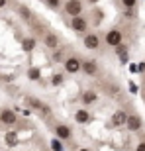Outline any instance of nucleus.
I'll return each mask as SVG.
<instances>
[{
    "label": "nucleus",
    "mask_w": 145,
    "mask_h": 151,
    "mask_svg": "<svg viewBox=\"0 0 145 151\" xmlns=\"http://www.w3.org/2000/svg\"><path fill=\"white\" fill-rule=\"evenodd\" d=\"M65 12H67L69 16H80L83 2H80V0H69L67 4H65Z\"/></svg>",
    "instance_id": "3"
},
{
    "label": "nucleus",
    "mask_w": 145,
    "mask_h": 151,
    "mask_svg": "<svg viewBox=\"0 0 145 151\" xmlns=\"http://www.w3.org/2000/svg\"><path fill=\"white\" fill-rule=\"evenodd\" d=\"M28 102H29V104H32V106L35 108V110H39V112H43V114H47V112H49V108L45 106V104H43L41 100H37V98H28Z\"/></svg>",
    "instance_id": "12"
},
{
    "label": "nucleus",
    "mask_w": 145,
    "mask_h": 151,
    "mask_svg": "<svg viewBox=\"0 0 145 151\" xmlns=\"http://www.w3.org/2000/svg\"><path fill=\"white\" fill-rule=\"evenodd\" d=\"M28 77L32 78V81H37V78L41 77V73H39V69H37V67H32V69L28 71Z\"/></svg>",
    "instance_id": "16"
},
{
    "label": "nucleus",
    "mask_w": 145,
    "mask_h": 151,
    "mask_svg": "<svg viewBox=\"0 0 145 151\" xmlns=\"http://www.w3.org/2000/svg\"><path fill=\"white\" fill-rule=\"evenodd\" d=\"M22 47H24L26 51H32V49L35 47V39H32V37H26V39H24V43H22Z\"/></svg>",
    "instance_id": "14"
},
{
    "label": "nucleus",
    "mask_w": 145,
    "mask_h": 151,
    "mask_svg": "<svg viewBox=\"0 0 145 151\" xmlns=\"http://www.w3.org/2000/svg\"><path fill=\"white\" fill-rule=\"evenodd\" d=\"M135 2H137V0H122V6H123V8H129V10H131V8L135 6Z\"/></svg>",
    "instance_id": "19"
},
{
    "label": "nucleus",
    "mask_w": 145,
    "mask_h": 151,
    "mask_svg": "<svg viewBox=\"0 0 145 151\" xmlns=\"http://www.w3.org/2000/svg\"><path fill=\"white\" fill-rule=\"evenodd\" d=\"M55 135L59 137V139H71L72 132H71L69 126H65V124H57L55 126Z\"/></svg>",
    "instance_id": "5"
},
{
    "label": "nucleus",
    "mask_w": 145,
    "mask_h": 151,
    "mask_svg": "<svg viewBox=\"0 0 145 151\" xmlns=\"http://www.w3.org/2000/svg\"><path fill=\"white\" fill-rule=\"evenodd\" d=\"M51 147H53V151H63L61 143H59V141H57V139H53V141H51Z\"/></svg>",
    "instance_id": "20"
},
{
    "label": "nucleus",
    "mask_w": 145,
    "mask_h": 151,
    "mask_svg": "<svg viewBox=\"0 0 145 151\" xmlns=\"http://www.w3.org/2000/svg\"><path fill=\"white\" fill-rule=\"evenodd\" d=\"M0 122L6 124V126H14V124L18 122L16 112H12V110H2V112H0Z\"/></svg>",
    "instance_id": "6"
},
{
    "label": "nucleus",
    "mask_w": 145,
    "mask_h": 151,
    "mask_svg": "<svg viewBox=\"0 0 145 151\" xmlns=\"http://www.w3.org/2000/svg\"><path fill=\"white\" fill-rule=\"evenodd\" d=\"M78 151H90V149H86V147H83V149H78Z\"/></svg>",
    "instance_id": "25"
},
{
    "label": "nucleus",
    "mask_w": 145,
    "mask_h": 151,
    "mask_svg": "<svg viewBox=\"0 0 145 151\" xmlns=\"http://www.w3.org/2000/svg\"><path fill=\"white\" fill-rule=\"evenodd\" d=\"M84 104H92V102L96 100V92H92V90H88V92H84Z\"/></svg>",
    "instance_id": "15"
},
{
    "label": "nucleus",
    "mask_w": 145,
    "mask_h": 151,
    "mask_svg": "<svg viewBox=\"0 0 145 151\" xmlns=\"http://www.w3.org/2000/svg\"><path fill=\"white\" fill-rule=\"evenodd\" d=\"M83 73H86L88 77H94L98 73V67H96L94 61H83Z\"/></svg>",
    "instance_id": "10"
},
{
    "label": "nucleus",
    "mask_w": 145,
    "mask_h": 151,
    "mask_svg": "<svg viewBox=\"0 0 145 151\" xmlns=\"http://www.w3.org/2000/svg\"><path fill=\"white\" fill-rule=\"evenodd\" d=\"M75 120H77L78 124H88L90 122V114L86 112V110H78V112L75 114Z\"/></svg>",
    "instance_id": "13"
},
{
    "label": "nucleus",
    "mask_w": 145,
    "mask_h": 151,
    "mask_svg": "<svg viewBox=\"0 0 145 151\" xmlns=\"http://www.w3.org/2000/svg\"><path fill=\"white\" fill-rule=\"evenodd\" d=\"M126 126H128V129L129 132H137V129L141 128V118L139 116H128V124H126Z\"/></svg>",
    "instance_id": "9"
},
{
    "label": "nucleus",
    "mask_w": 145,
    "mask_h": 151,
    "mask_svg": "<svg viewBox=\"0 0 145 151\" xmlns=\"http://www.w3.org/2000/svg\"><path fill=\"white\" fill-rule=\"evenodd\" d=\"M18 134H14V132H10V134L6 135V143H8V145H16L18 143V137H16Z\"/></svg>",
    "instance_id": "17"
},
{
    "label": "nucleus",
    "mask_w": 145,
    "mask_h": 151,
    "mask_svg": "<svg viewBox=\"0 0 145 151\" xmlns=\"http://www.w3.org/2000/svg\"><path fill=\"white\" fill-rule=\"evenodd\" d=\"M83 69V63L78 61L77 57H69L67 61H65V71L67 73H78Z\"/></svg>",
    "instance_id": "4"
},
{
    "label": "nucleus",
    "mask_w": 145,
    "mask_h": 151,
    "mask_svg": "<svg viewBox=\"0 0 145 151\" xmlns=\"http://www.w3.org/2000/svg\"><path fill=\"white\" fill-rule=\"evenodd\" d=\"M43 41H45V45H47L49 49H55V47H59V37H57L55 34H47Z\"/></svg>",
    "instance_id": "11"
},
{
    "label": "nucleus",
    "mask_w": 145,
    "mask_h": 151,
    "mask_svg": "<svg viewBox=\"0 0 145 151\" xmlns=\"http://www.w3.org/2000/svg\"><path fill=\"white\" fill-rule=\"evenodd\" d=\"M90 2H98V0H90Z\"/></svg>",
    "instance_id": "26"
},
{
    "label": "nucleus",
    "mask_w": 145,
    "mask_h": 151,
    "mask_svg": "<svg viewBox=\"0 0 145 151\" xmlns=\"http://www.w3.org/2000/svg\"><path fill=\"white\" fill-rule=\"evenodd\" d=\"M126 124H128V114L123 112V110H118L112 116V126L114 128H120V126H126Z\"/></svg>",
    "instance_id": "7"
},
{
    "label": "nucleus",
    "mask_w": 145,
    "mask_h": 151,
    "mask_svg": "<svg viewBox=\"0 0 145 151\" xmlns=\"http://www.w3.org/2000/svg\"><path fill=\"white\" fill-rule=\"evenodd\" d=\"M122 41H123V37H122L120 29H110L106 34V45H110V47H118Z\"/></svg>",
    "instance_id": "1"
},
{
    "label": "nucleus",
    "mask_w": 145,
    "mask_h": 151,
    "mask_svg": "<svg viewBox=\"0 0 145 151\" xmlns=\"http://www.w3.org/2000/svg\"><path fill=\"white\" fill-rule=\"evenodd\" d=\"M61 81H63V78H61V75H57V77H53V83H55V84H59Z\"/></svg>",
    "instance_id": "22"
},
{
    "label": "nucleus",
    "mask_w": 145,
    "mask_h": 151,
    "mask_svg": "<svg viewBox=\"0 0 145 151\" xmlns=\"http://www.w3.org/2000/svg\"><path fill=\"white\" fill-rule=\"evenodd\" d=\"M20 14H22V18H26V20H34V16H32V12L26 8V6H20Z\"/></svg>",
    "instance_id": "18"
},
{
    "label": "nucleus",
    "mask_w": 145,
    "mask_h": 151,
    "mask_svg": "<svg viewBox=\"0 0 145 151\" xmlns=\"http://www.w3.org/2000/svg\"><path fill=\"white\" fill-rule=\"evenodd\" d=\"M84 47H86V49H98V47H100V37L96 34H88L84 37Z\"/></svg>",
    "instance_id": "8"
},
{
    "label": "nucleus",
    "mask_w": 145,
    "mask_h": 151,
    "mask_svg": "<svg viewBox=\"0 0 145 151\" xmlns=\"http://www.w3.org/2000/svg\"><path fill=\"white\" fill-rule=\"evenodd\" d=\"M71 28L75 29L77 34H84V32L88 29V22H86L83 16H72V20H71Z\"/></svg>",
    "instance_id": "2"
},
{
    "label": "nucleus",
    "mask_w": 145,
    "mask_h": 151,
    "mask_svg": "<svg viewBox=\"0 0 145 151\" xmlns=\"http://www.w3.org/2000/svg\"><path fill=\"white\" fill-rule=\"evenodd\" d=\"M45 2H47L51 8H59V4H61V0H45Z\"/></svg>",
    "instance_id": "21"
},
{
    "label": "nucleus",
    "mask_w": 145,
    "mask_h": 151,
    "mask_svg": "<svg viewBox=\"0 0 145 151\" xmlns=\"http://www.w3.org/2000/svg\"><path fill=\"white\" fill-rule=\"evenodd\" d=\"M135 151H145V143H139V145H137V149Z\"/></svg>",
    "instance_id": "23"
},
{
    "label": "nucleus",
    "mask_w": 145,
    "mask_h": 151,
    "mask_svg": "<svg viewBox=\"0 0 145 151\" xmlns=\"http://www.w3.org/2000/svg\"><path fill=\"white\" fill-rule=\"evenodd\" d=\"M6 6V0H0V8H4Z\"/></svg>",
    "instance_id": "24"
}]
</instances>
